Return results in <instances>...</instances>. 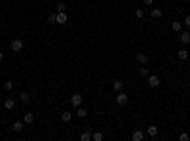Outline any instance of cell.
Listing matches in <instances>:
<instances>
[{
    "instance_id": "1",
    "label": "cell",
    "mask_w": 190,
    "mask_h": 141,
    "mask_svg": "<svg viewBox=\"0 0 190 141\" xmlns=\"http://www.w3.org/2000/svg\"><path fill=\"white\" fill-rule=\"evenodd\" d=\"M12 50L13 52H21L23 50V40H12Z\"/></svg>"
},
{
    "instance_id": "2",
    "label": "cell",
    "mask_w": 190,
    "mask_h": 141,
    "mask_svg": "<svg viewBox=\"0 0 190 141\" xmlns=\"http://www.w3.org/2000/svg\"><path fill=\"white\" fill-rule=\"evenodd\" d=\"M116 103H118V105H125V103H128V95H125V94H118Z\"/></svg>"
},
{
    "instance_id": "3",
    "label": "cell",
    "mask_w": 190,
    "mask_h": 141,
    "mask_svg": "<svg viewBox=\"0 0 190 141\" xmlns=\"http://www.w3.org/2000/svg\"><path fill=\"white\" fill-rule=\"evenodd\" d=\"M148 84L152 88H156L158 84H160V78H158V76H148Z\"/></svg>"
},
{
    "instance_id": "4",
    "label": "cell",
    "mask_w": 190,
    "mask_h": 141,
    "mask_svg": "<svg viewBox=\"0 0 190 141\" xmlns=\"http://www.w3.org/2000/svg\"><path fill=\"white\" fill-rule=\"evenodd\" d=\"M70 103H72L74 107H80V103H82V97L76 94V95H72V99H70Z\"/></svg>"
},
{
    "instance_id": "5",
    "label": "cell",
    "mask_w": 190,
    "mask_h": 141,
    "mask_svg": "<svg viewBox=\"0 0 190 141\" xmlns=\"http://www.w3.org/2000/svg\"><path fill=\"white\" fill-rule=\"evenodd\" d=\"M65 21H67V13L59 12V13H57V19H55V23H65Z\"/></svg>"
},
{
    "instance_id": "6",
    "label": "cell",
    "mask_w": 190,
    "mask_h": 141,
    "mask_svg": "<svg viewBox=\"0 0 190 141\" xmlns=\"http://www.w3.org/2000/svg\"><path fill=\"white\" fill-rule=\"evenodd\" d=\"M181 42H184V44H188V42H190V32H188V31L181 35Z\"/></svg>"
},
{
    "instance_id": "7",
    "label": "cell",
    "mask_w": 190,
    "mask_h": 141,
    "mask_svg": "<svg viewBox=\"0 0 190 141\" xmlns=\"http://www.w3.org/2000/svg\"><path fill=\"white\" fill-rule=\"evenodd\" d=\"M137 61H139V63H146L148 57H146L145 54H137Z\"/></svg>"
},
{
    "instance_id": "8",
    "label": "cell",
    "mask_w": 190,
    "mask_h": 141,
    "mask_svg": "<svg viewBox=\"0 0 190 141\" xmlns=\"http://www.w3.org/2000/svg\"><path fill=\"white\" fill-rule=\"evenodd\" d=\"M131 137H133V141H141L142 139V132H133Z\"/></svg>"
},
{
    "instance_id": "9",
    "label": "cell",
    "mask_w": 190,
    "mask_h": 141,
    "mask_svg": "<svg viewBox=\"0 0 190 141\" xmlns=\"http://www.w3.org/2000/svg\"><path fill=\"white\" fill-rule=\"evenodd\" d=\"M179 59H186V57H188V52H186V50H179Z\"/></svg>"
},
{
    "instance_id": "10",
    "label": "cell",
    "mask_w": 190,
    "mask_h": 141,
    "mask_svg": "<svg viewBox=\"0 0 190 141\" xmlns=\"http://www.w3.org/2000/svg\"><path fill=\"white\" fill-rule=\"evenodd\" d=\"M21 101H23V103H29V101H30V95H29L27 92H23V94H21Z\"/></svg>"
},
{
    "instance_id": "11",
    "label": "cell",
    "mask_w": 190,
    "mask_h": 141,
    "mask_svg": "<svg viewBox=\"0 0 190 141\" xmlns=\"http://www.w3.org/2000/svg\"><path fill=\"white\" fill-rule=\"evenodd\" d=\"M33 120H34V114H33V113H27V114H25V122H27V124H30Z\"/></svg>"
},
{
    "instance_id": "12",
    "label": "cell",
    "mask_w": 190,
    "mask_h": 141,
    "mask_svg": "<svg viewBox=\"0 0 190 141\" xmlns=\"http://www.w3.org/2000/svg\"><path fill=\"white\" fill-rule=\"evenodd\" d=\"M4 107H6V109H13V99H6Z\"/></svg>"
},
{
    "instance_id": "13",
    "label": "cell",
    "mask_w": 190,
    "mask_h": 141,
    "mask_svg": "<svg viewBox=\"0 0 190 141\" xmlns=\"http://www.w3.org/2000/svg\"><path fill=\"white\" fill-rule=\"evenodd\" d=\"M70 118H72V114H70V113H67V111L63 113V122H68Z\"/></svg>"
},
{
    "instance_id": "14",
    "label": "cell",
    "mask_w": 190,
    "mask_h": 141,
    "mask_svg": "<svg viewBox=\"0 0 190 141\" xmlns=\"http://www.w3.org/2000/svg\"><path fill=\"white\" fill-rule=\"evenodd\" d=\"M13 130H15V132H21V130H23V122H15V124H13Z\"/></svg>"
},
{
    "instance_id": "15",
    "label": "cell",
    "mask_w": 190,
    "mask_h": 141,
    "mask_svg": "<svg viewBox=\"0 0 190 141\" xmlns=\"http://www.w3.org/2000/svg\"><path fill=\"white\" fill-rule=\"evenodd\" d=\"M152 17H156V19H158V17H162V12L158 10V8H156V10H152Z\"/></svg>"
},
{
    "instance_id": "16",
    "label": "cell",
    "mask_w": 190,
    "mask_h": 141,
    "mask_svg": "<svg viewBox=\"0 0 190 141\" xmlns=\"http://www.w3.org/2000/svg\"><path fill=\"white\" fill-rule=\"evenodd\" d=\"M148 135H150V137L156 135V126H150V128H148Z\"/></svg>"
},
{
    "instance_id": "17",
    "label": "cell",
    "mask_w": 190,
    "mask_h": 141,
    "mask_svg": "<svg viewBox=\"0 0 190 141\" xmlns=\"http://www.w3.org/2000/svg\"><path fill=\"white\" fill-rule=\"evenodd\" d=\"M93 139H95V141H101V139H103V134H101V132H95V134H93Z\"/></svg>"
},
{
    "instance_id": "18",
    "label": "cell",
    "mask_w": 190,
    "mask_h": 141,
    "mask_svg": "<svg viewBox=\"0 0 190 141\" xmlns=\"http://www.w3.org/2000/svg\"><path fill=\"white\" fill-rule=\"evenodd\" d=\"M114 90H116V92H120V90H122V82H120V80L114 82Z\"/></svg>"
},
{
    "instance_id": "19",
    "label": "cell",
    "mask_w": 190,
    "mask_h": 141,
    "mask_svg": "<svg viewBox=\"0 0 190 141\" xmlns=\"http://www.w3.org/2000/svg\"><path fill=\"white\" fill-rule=\"evenodd\" d=\"M91 137V134H89V132H84V134H82V141H88Z\"/></svg>"
},
{
    "instance_id": "20",
    "label": "cell",
    "mask_w": 190,
    "mask_h": 141,
    "mask_svg": "<svg viewBox=\"0 0 190 141\" xmlns=\"http://www.w3.org/2000/svg\"><path fill=\"white\" fill-rule=\"evenodd\" d=\"M171 27H173V31H181V23H179V21H175V23L171 25Z\"/></svg>"
},
{
    "instance_id": "21",
    "label": "cell",
    "mask_w": 190,
    "mask_h": 141,
    "mask_svg": "<svg viewBox=\"0 0 190 141\" xmlns=\"http://www.w3.org/2000/svg\"><path fill=\"white\" fill-rule=\"evenodd\" d=\"M141 76H148V69L146 67H141Z\"/></svg>"
},
{
    "instance_id": "22",
    "label": "cell",
    "mask_w": 190,
    "mask_h": 141,
    "mask_svg": "<svg viewBox=\"0 0 190 141\" xmlns=\"http://www.w3.org/2000/svg\"><path fill=\"white\" fill-rule=\"evenodd\" d=\"M86 114H88V113H86L84 109H78V116H80V118H84V116H86Z\"/></svg>"
},
{
    "instance_id": "23",
    "label": "cell",
    "mask_w": 190,
    "mask_h": 141,
    "mask_svg": "<svg viewBox=\"0 0 190 141\" xmlns=\"http://www.w3.org/2000/svg\"><path fill=\"white\" fill-rule=\"evenodd\" d=\"M179 139H181V141H188V134H181Z\"/></svg>"
},
{
    "instance_id": "24",
    "label": "cell",
    "mask_w": 190,
    "mask_h": 141,
    "mask_svg": "<svg viewBox=\"0 0 190 141\" xmlns=\"http://www.w3.org/2000/svg\"><path fill=\"white\" fill-rule=\"evenodd\" d=\"M4 88H6V90H12V88H13V84H12V82H6Z\"/></svg>"
},
{
    "instance_id": "25",
    "label": "cell",
    "mask_w": 190,
    "mask_h": 141,
    "mask_svg": "<svg viewBox=\"0 0 190 141\" xmlns=\"http://www.w3.org/2000/svg\"><path fill=\"white\" fill-rule=\"evenodd\" d=\"M65 10V4H57V12H63Z\"/></svg>"
},
{
    "instance_id": "26",
    "label": "cell",
    "mask_w": 190,
    "mask_h": 141,
    "mask_svg": "<svg viewBox=\"0 0 190 141\" xmlns=\"http://www.w3.org/2000/svg\"><path fill=\"white\" fill-rule=\"evenodd\" d=\"M186 25H188V27H190V15H188V17H186Z\"/></svg>"
},
{
    "instance_id": "27",
    "label": "cell",
    "mask_w": 190,
    "mask_h": 141,
    "mask_svg": "<svg viewBox=\"0 0 190 141\" xmlns=\"http://www.w3.org/2000/svg\"><path fill=\"white\" fill-rule=\"evenodd\" d=\"M145 4H148V6H150V4H152V0H145Z\"/></svg>"
},
{
    "instance_id": "28",
    "label": "cell",
    "mask_w": 190,
    "mask_h": 141,
    "mask_svg": "<svg viewBox=\"0 0 190 141\" xmlns=\"http://www.w3.org/2000/svg\"><path fill=\"white\" fill-rule=\"evenodd\" d=\"M2 59H4V55H2V54H0V61H2Z\"/></svg>"
}]
</instances>
